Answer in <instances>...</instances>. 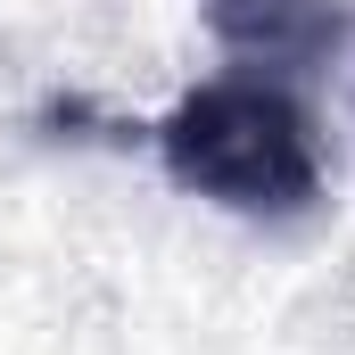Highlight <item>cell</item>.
<instances>
[{
  "mask_svg": "<svg viewBox=\"0 0 355 355\" xmlns=\"http://www.w3.org/2000/svg\"><path fill=\"white\" fill-rule=\"evenodd\" d=\"M174 182L223 207H306L314 198V132L272 83H215L166 124Z\"/></svg>",
  "mask_w": 355,
  "mask_h": 355,
  "instance_id": "obj_1",
  "label": "cell"
}]
</instances>
